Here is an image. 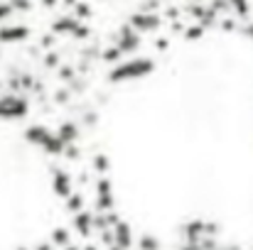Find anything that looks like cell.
I'll list each match as a JSON object with an SVG mask.
<instances>
[{"instance_id": "1", "label": "cell", "mask_w": 253, "mask_h": 250, "mask_svg": "<svg viewBox=\"0 0 253 250\" xmlns=\"http://www.w3.org/2000/svg\"><path fill=\"white\" fill-rule=\"evenodd\" d=\"M155 71V62L148 59V57H133L128 62H121L118 67L111 69L108 74V81L113 83H123V81H133V79H143L148 74Z\"/></svg>"}, {"instance_id": "2", "label": "cell", "mask_w": 253, "mask_h": 250, "mask_svg": "<svg viewBox=\"0 0 253 250\" xmlns=\"http://www.w3.org/2000/svg\"><path fill=\"white\" fill-rule=\"evenodd\" d=\"M27 113V103L17 96L0 98V118H22Z\"/></svg>"}, {"instance_id": "3", "label": "cell", "mask_w": 253, "mask_h": 250, "mask_svg": "<svg viewBox=\"0 0 253 250\" xmlns=\"http://www.w3.org/2000/svg\"><path fill=\"white\" fill-rule=\"evenodd\" d=\"M98 194H96V214L101 211H113V191H111V181L108 179H101L96 184Z\"/></svg>"}, {"instance_id": "4", "label": "cell", "mask_w": 253, "mask_h": 250, "mask_svg": "<svg viewBox=\"0 0 253 250\" xmlns=\"http://www.w3.org/2000/svg\"><path fill=\"white\" fill-rule=\"evenodd\" d=\"M116 47H118L123 54H128V52L138 49V47H140V32H135L133 27H130V30H123V32L118 35V42H116Z\"/></svg>"}, {"instance_id": "5", "label": "cell", "mask_w": 253, "mask_h": 250, "mask_svg": "<svg viewBox=\"0 0 253 250\" xmlns=\"http://www.w3.org/2000/svg\"><path fill=\"white\" fill-rule=\"evenodd\" d=\"M111 231H113V243L116 246H121L123 250H128L133 246V231H130V226L126 221H118Z\"/></svg>"}, {"instance_id": "6", "label": "cell", "mask_w": 253, "mask_h": 250, "mask_svg": "<svg viewBox=\"0 0 253 250\" xmlns=\"http://www.w3.org/2000/svg\"><path fill=\"white\" fill-rule=\"evenodd\" d=\"M74 228L79 236H91L93 233V211H77L74 214Z\"/></svg>"}, {"instance_id": "7", "label": "cell", "mask_w": 253, "mask_h": 250, "mask_svg": "<svg viewBox=\"0 0 253 250\" xmlns=\"http://www.w3.org/2000/svg\"><path fill=\"white\" fill-rule=\"evenodd\" d=\"M158 25H160V17H158V15H135V17L130 20V27H133L135 32L158 30Z\"/></svg>"}, {"instance_id": "8", "label": "cell", "mask_w": 253, "mask_h": 250, "mask_svg": "<svg viewBox=\"0 0 253 250\" xmlns=\"http://www.w3.org/2000/svg\"><path fill=\"white\" fill-rule=\"evenodd\" d=\"M52 186H54V191L59 194V196H69L72 194V177L64 172V169H57L54 172V179H52Z\"/></svg>"}, {"instance_id": "9", "label": "cell", "mask_w": 253, "mask_h": 250, "mask_svg": "<svg viewBox=\"0 0 253 250\" xmlns=\"http://www.w3.org/2000/svg\"><path fill=\"white\" fill-rule=\"evenodd\" d=\"M184 238L187 243H199L202 238H207V221H192L184 226Z\"/></svg>"}, {"instance_id": "10", "label": "cell", "mask_w": 253, "mask_h": 250, "mask_svg": "<svg viewBox=\"0 0 253 250\" xmlns=\"http://www.w3.org/2000/svg\"><path fill=\"white\" fill-rule=\"evenodd\" d=\"M27 35H30V30H27V27H22V25L2 27V30H0V42H22Z\"/></svg>"}, {"instance_id": "11", "label": "cell", "mask_w": 253, "mask_h": 250, "mask_svg": "<svg viewBox=\"0 0 253 250\" xmlns=\"http://www.w3.org/2000/svg\"><path fill=\"white\" fill-rule=\"evenodd\" d=\"M59 138H62V143L64 145H72L77 138H79V125L77 123H64L62 128H59V133H57Z\"/></svg>"}, {"instance_id": "12", "label": "cell", "mask_w": 253, "mask_h": 250, "mask_svg": "<svg viewBox=\"0 0 253 250\" xmlns=\"http://www.w3.org/2000/svg\"><path fill=\"white\" fill-rule=\"evenodd\" d=\"M72 243V233L67 231V228H57L54 233H52V246H57V248H67Z\"/></svg>"}, {"instance_id": "13", "label": "cell", "mask_w": 253, "mask_h": 250, "mask_svg": "<svg viewBox=\"0 0 253 250\" xmlns=\"http://www.w3.org/2000/svg\"><path fill=\"white\" fill-rule=\"evenodd\" d=\"M67 206H69V211H72V214H77V211H84V196L72 191V194L67 196Z\"/></svg>"}, {"instance_id": "14", "label": "cell", "mask_w": 253, "mask_h": 250, "mask_svg": "<svg viewBox=\"0 0 253 250\" xmlns=\"http://www.w3.org/2000/svg\"><path fill=\"white\" fill-rule=\"evenodd\" d=\"M138 248H140V250H160V241H158L155 236L145 233V236H140V243H138Z\"/></svg>"}, {"instance_id": "15", "label": "cell", "mask_w": 253, "mask_h": 250, "mask_svg": "<svg viewBox=\"0 0 253 250\" xmlns=\"http://www.w3.org/2000/svg\"><path fill=\"white\" fill-rule=\"evenodd\" d=\"M123 57V52L118 49V47H108L106 52H103V62H118Z\"/></svg>"}, {"instance_id": "16", "label": "cell", "mask_w": 253, "mask_h": 250, "mask_svg": "<svg viewBox=\"0 0 253 250\" xmlns=\"http://www.w3.org/2000/svg\"><path fill=\"white\" fill-rule=\"evenodd\" d=\"M202 32H204V25H197V27H189L184 37H187V39H199V37H202Z\"/></svg>"}, {"instance_id": "17", "label": "cell", "mask_w": 253, "mask_h": 250, "mask_svg": "<svg viewBox=\"0 0 253 250\" xmlns=\"http://www.w3.org/2000/svg\"><path fill=\"white\" fill-rule=\"evenodd\" d=\"M93 165L98 167V172H106V169H108V160H106L103 155H98V157L93 160Z\"/></svg>"}, {"instance_id": "18", "label": "cell", "mask_w": 253, "mask_h": 250, "mask_svg": "<svg viewBox=\"0 0 253 250\" xmlns=\"http://www.w3.org/2000/svg\"><path fill=\"white\" fill-rule=\"evenodd\" d=\"M246 35H249V37H251V39H253V22H251V25H249V27H246Z\"/></svg>"}, {"instance_id": "19", "label": "cell", "mask_w": 253, "mask_h": 250, "mask_svg": "<svg viewBox=\"0 0 253 250\" xmlns=\"http://www.w3.org/2000/svg\"><path fill=\"white\" fill-rule=\"evenodd\" d=\"M37 250H54V246H47V243H44V246H40Z\"/></svg>"}, {"instance_id": "20", "label": "cell", "mask_w": 253, "mask_h": 250, "mask_svg": "<svg viewBox=\"0 0 253 250\" xmlns=\"http://www.w3.org/2000/svg\"><path fill=\"white\" fill-rule=\"evenodd\" d=\"M108 250H123V248H121V246H116V243H113V246H108Z\"/></svg>"}, {"instance_id": "21", "label": "cell", "mask_w": 253, "mask_h": 250, "mask_svg": "<svg viewBox=\"0 0 253 250\" xmlns=\"http://www.w3.org/2000/svg\"><path fill=\"white\" fill-rule=\"evenodd\" d=\"M64 250H82V248H77V246H72V243H69V246H67Z\"/></svg>"}, {"instance_id": "22", "label": "cell", "mask_w": 253, "mask_h": 250, "mask_svg": "<svg viewBox=\"0 0 253 250\" xmlns=\"http://www.w3.org/2000/svg\"><path fill=\"white\" fill-rule=\"evenodd\" d=\"M82 250H98L96 246H86V248H82Z\"/></svg>"}, {"instance_id": "23", "label": "cell", "mask_w": 253, "mask_h": 250, "mask_svg": "<svg viewBox=\"0 0 253 250\" xmlns=\"http://www.w3.org/2000/svg\"><path fill=\"white\" fill-rule=\"evenodd\" d=\"M22 250H25V248H22Z\"/></svg>"}]
</instances>
